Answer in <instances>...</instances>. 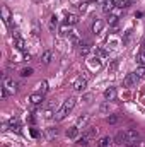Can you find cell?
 Masks as SVG:
<instances>
[{
	"mask_svg": "<svg viewBox=\"0 0 145 147\" xmlns=\"http://www.w3.org/2000/svg\"><path fill=\"white\" fill-rule=\"evenodd\" d=\"M9 128H12V130H15V132H19L21 130V123H19V118H15V116H12L10 120H9Z\"/></svg>",
	"mask_w": 145,
	"mask_h": 147,
	"instance_id": "7c38bea8",
	"label": "cell"
},
{
	"mask_svg": "<svg viewBox=\"0 0 145 147\" xmlns=\"http://www.w3.org/2000/svg\"><path fill=\"white\" fill-rule=\"evenodd\" d=\"M39 92H41V94H46V92H48V82H46V80H41V82H39Z\"/></svg>",
	"mask_w": 145,
	"mask_h": 147,
	"instance_id": "cb8c5ba5",
	"label": "cell"
},
{
	"mask_svg": "<svg viewBox=\"0 0 145 147\" xmlns=\"http://www.w3.org/2000/svg\"><path fill=\"white\" fill-rule=\"evenodd\" d=\"M109 103V101H108ZM108 103H104V105H103V106H101V113H108V110H109V105Z\"/></svg>",
	"mask_w": 145,
	"mask_h": 147,
	"instance_id": "836d02e7",
	"label": "cell"
},
{
	"mask_svg": "<svg viewBox=\"0 0 145 147\" xmlns=\"http://www.w3.org/2000/svg\"><path fill=\"white\" fill-rule=\"evenodd\" d=\"M103 29H104V22L101 19H96L94 24H92V33L94 34H99V33H103Z\"/></svg>",
	"mask_w": 145,
	"mask_h": 147,
	"instance_id": "9c48e42d",
	"label": "cell"
},
{
	"mask_svg": "<svg viewBox=\"0 0 145 147\" xmlns=\"http://www.w3.org/2000/svg\"><path fill=\"white\" fill-rule=\"evenodd\" d=\"M128 5H130V0H116V7H119V9H125Z\"/></svg>",
	"mask_w": 145,
	"mask_h": 147,
	"instance_id": "4316f807",
	"label": "cell"
},
{
	"mask_svg": "<svg viewBox=\"0 0 145 147\" xmlns=\"http://www.w3.org/2000/svg\"><path fill=\"white\" fill-rule=\"evenodd\" d=\"M106 121H108L109 125H114V123H118V121H119V116H118V115H111V116L106 118Z\"/></svg>",
	"mask_w": 145,
	"mask_h": 147,
	"instance_id": "d4e9b609",
	"label": "cell"
},
{
	"mask_svg": "<svg viewBox=\"0 0 145 147\" xmlns=\"http://www.w3.org/2000/svg\"><path fill=\"white\" fill-rule=\"evenodd\" d=\"M142 48H144V51H145V39H144V45H142Z\"/></svg>",
	"mask_w": 145,
	"mask_h": 147,
	"instance_id": "74e56055",
	"label": "cell"
},
{
	"mask_svg": "<svg viewBox=\"0 0 145 147\" xmlns=\"http://www.w3.org/2000/svg\"><path fill=\"white\" fill-rule=\"evenodd\" d=\"M125 135H126V144L137 142V140L140 139V135H138V132H137V130H126V132H125Z\"/></svg>",
	"mask_w": 145,
	"mask_h": 147,
	"instance_id": "5b68a950",
	"label": "cell"
},
{
	"mask_svg": "<svg viewBox=\"0 0 145 147\" xmlns=\"http://www.w3.org/2000/svg\"><path fill=\"white\" fill-rule=\"evenodd\" d=\"M114 144H118V146L126 144V135H125V132H118V134H116V137H114Z\"/></svg>",
	"mask_w": 145,
	"mask_h": 147,
	"instance_id": "9a60e30c",
	"label": "cell"
},
{
	"mask_svg": "<svg viewBox=\"0 0 145 147\" xmlns=\"http://www.w3.org/2000/svg\"><path fill=\"white\" fill-rule=\"evenodd\" d=\"M137 77L138 79H145V67H140V69H137Z\"/></svg>",
	"mask_w": 145,
	"mask_h": 147,
	"instance_id": "f1b7e54d",
	"label": "cell"
},
{
	"mask_svg": "<svg viewBox=\"0 0 145 147\" xmlns=\"http://www.w3.org/2000/svg\"><path fill=\"white\" fill-rule=\"evenodd\" d=\"M104 99H106V101H114V99H116V89H114V87H108V89L104 91Z\"/></svg>",
	"mask_w": 145,
	"mask_h": 147,
	"instance_id": "8fae6325",
	"label": "cell"
},
{
	"mask_svg": "<svg viewBox=\"0 0 145 147\" xmlns=\"http://www.w3.org/2000/svg\"><path fill=\"white\" fill-rule=\"evenodd\" d=\"M91 98H92L91 94H85V96H84V101H85V103H89V101H91Z\"/></svg>",
	"mask_w": 145,
	"mask_h": 147,
	"instance_id": "8d00e7d4",
	"label": "cell"
},
{
	"mask_svg": "<svg viewBox=\"0 0 145 147\" xmlns=\"http://www.w3.org/2000/svg\"><path fill=\"white\" fill-rule=\"evenodd\" d=\"M67 137H68V139H75V140H77V139L80 137V128H79L77 125H75V127H72V128H68V130H67Z\"/></svg>",
	"mask_w": 145,
	"mask_h": 147,
	"instance_id": "30bf717a",
	"label": "cell"
},
{
	"mask_svg": "<svg viewBox=\"0 0 145 147\" xmlns=\"http://www.w3.org/2000/svg\"><path fill=\"white\" fill-rule=\"evenodd\" d=\"M89 142H91V139H87V137H85V135H80V137H79V139H77V144H79V146H89Z\"/></svg>",
	"mask_w": 145,
	"mask_h": 147,
	"instance_id": "ffe728a7",
	"label": "cell"
},
{
	"mask_svg": "<svg viewBox=\"0 0 145 147\" xmlns=\"http://www.w3.org/2000/svg\"><path fill=\"white\" fill-rule=\"evenodd\" d=\"M89 51H91V45H89V43H80L79 53H80L82 57H85V55H89Z\"/></svg>",
	"mask_w": 145,
	"mask_h": 147,
	"instance_id": "2e32d148",
	"label": "cell"
},
{
	"mask_svg": "<svg viewBox=\"0 0 145 147\" xmlns=\"http://www.w3.org/2000/svg\"><path fill=\"white\" fill-rule=\"evenodd\" d=\"M3 89L9 92V94H14V92H17V82L15 80H12V79H9V75L5 74L3 75Z\"/></svg>",
	"mask_w": 145,
	"mask_h": 147,
	"instance_id": "7a4b0ae2",
	"label": "cell"
},
{
	"mask_svg": "<svg viewBox=\"0 0 145 147\" xmlns=\"http://www.w3.org/2000/svg\"><path fill=\"white\" fill-rule=\"evenodd\" d=\"M137 80H138V77H137V74H128L125 79H123V86L125 87H132V86H135L137 84Z\"/></svg>",
	"mask_w": 145,
	"mask_h": 147,
	"instance_id": "277c9868",
	"label": "cell"
},
{
	"mask_svg": "<svg viewBox=\"0 0 145 147\" xmlns=\"http://www.w3.org/2000/svg\"><path fill=\"white\" fill-rule=\"evenodd\" d=\"M79 10H80V12H85V10H87V2L80 3V5H79Z\"/></svg>",
	"mask_w": 145,
	"mask_h": 147,
	"instance_id": "d6a6232c",
	"label": "cell"
},
{
	"mask_svg": "<svg viewBox=\"0 0 145 147\" xmlns=\"http://www.w3.org/2000/svg\"><path fill=\"white\" fill-rule=\"evenodd\" d=\"M31 135H33V137H38V135H39V134H38V130H36V128H31Z\"/></svg>",
	"mask_w": 145,
	"mask_h": 147,
	"instance_id": "d590c367",
	"label": "cell"
},
{
	"mask_svg": "<svg viewBox=\"0 0 145 147\" xmlns=\"http://www.w3.org/2000/svg\"><path fill=\"white\" fill-rule=\"evenodd\" d=\"M73 106H75V98H68V99H65V101H63V105H62V108L56 111L55 118H56L58 121L65 120V118H67V115L73 110Z\"/></svg>",
	"mask_w": 145,
	"mask_h": 147,
	"instance_id": "6da1fadb",
	"label": "cell"
},
{
	"mask_svg": "<svg viewBox=\"0 0 145 147\" xmlns=\"http://www.w3.org/2000/svg\"><path fill=\"white\" fill-rule=\"evenodd\" d=\"M138 63H140L142 67H145V51H142V53L138 55Z\"/></svg>",
	"mask_w": 145,
	"mask_h": 147,
	"instance_id": "4dcf8cb0",
	"label": "cell"
},
{
	"mask_svg": "<svg viewBox=\"0 0 145 147\" xmlns=\"http://www.w3.org/2000/svg\"><path fill=\"white\" fill-rule=\"evenodd\" d=\"M56 26H58V19H56V16H51V19H50V31H55Z\"/></svg>",
	"mask_w": 145,
	"mask_h": 147,
	"instance_id": "603a6c76",
	"label": "cell"
},
{
	"mask_svg": "<svg viewBox=\"0 0 145 147\" xmlns=\"http://www.w3.org/2000/svg\"><path fill=\"white\" fill-rule=\"evenodd\" d=\"M56 134H58L56 128H48L46 130V139H53V137H56Z\"/></svg>",
	"mask_w": 145,
	"mask_h": 147,
	"instance_id": "484cf974",
	"label": "cell"
},
{
	"mask_svg": "<svg viewBox=\"0 0 145 147\" xmlns=\"http://www.w3.org/2000/svg\"><path fill=\"white\" fill-rule=\"evenodd\" d=\"M2 19H3V22L9 24V21H10V10H9V7H2Z\"/></svg>",
	"mask_w": 145,
	"mask_h": 147,
	"instance_id": "d6986e66",
	"label": "cell"
},
{
	"mask_svg": "<svg viewBox=\"0 0 145 147\" xmlns=\"http://www.w3.org/2000/svg\"><path fill=\"white\" fill-rule=\"evenodd\" d=\"M84 135H85L87 139H91V140H92V139H96V137L99 135V128H97V127H89V128L84 132Z\"/></svg>",
	"mask_w": 145,
	"mask_h": 147,
	"instance_id": "ba28073f",
	"label": "cell"
},
{
	"mask_svg": "<svg viewBox=\"0 0 145 147\" xmlns=\"http://www.w3.org/2000/svg\"><path fill=\"white\" fill-rule=\"evenodd\" d=\"M43 96H44V94H41L39 91H38V92H33V94L29 96V101H31V105H34V106L41 105V103H43Z\"/></svg>",
	"mask_w": 145,
	"mask_h": 147,
	"instance_id": "8992f818",
	"label": "cell"
},
{
	"mask_svg": "<svg viewBox=\"0 0 145 147\" xmlns=\"http://www.w3.org/2000/svg\"><path fill=\"white\" fill-rule=\"evenodd\" d=\"M34 74V70L31 69V67H24L22 70H21V77H31Z\"/></svg>",
	"mask_w": 145,
	"mask_h": 147,
	"instance_id": "44dd1931",
	"label": "cell"
},
{
	"mask_svg": "<svg viewBox=\"0 0 145 147\" xmlns=\"http://www.w3.org/2000/svg\"><path fill=\"white\" fill-rule=\"evenodd\" d=\"M87 121H89V115H82V116L77 118V127L79 128H84L87 125Z\"/></svg>",
	"mask_w": 145,
	"mask_h": 147,
	"instance_id": "e0dca14e",
	"label": "cell"
},
{
	"mask_svg": "<svg viewBox=\"0 0 145 147\" xmlns=\"http://www.w3.org/2000/svg\"><path fill=\"white\" fill-rule=\"evenodd\" d=\"M125 147H138V142H132V144H125Z\"/></svg>",
	"mask_w": 145,
	"mask_h": 147,
	"instance_id": "e575fe53",
	"label": "cell"
},
{
	"mask_svg": "<svg viewBox=\"0 0 145 147\" xmlns=\"http://www.w3.org/2000/svg\"><path fill=\"white\" fill-rule=\"evenodd\" d=\"M79 22V17L75 16V14H70V16H67V19H65V24L67 26H75Z\"/></svg>",
	"mask_w": 145,
	"mask_h": 147,
	"instance_id": "ac0fdd59",
	"label": "cell"
},
{
	"mask_svg": "<svg viewBox=\"0 0 145 147\" xmlns=\"http://www.w3.org/2000/svg\"><path fill=\"white\" fill-rule=\"evenodd\" d=\"M116 7V0H104L103 2V10L104 12H111Z\"/></svg>",
	"mask_w": 145,
	"mask_h": 147,
	"instance_id": "5bb4252c",
	"label": "cell"
},
{
	"mask_svg": "<svg viewBox=\"0 0 145 147\" xmlns=\"http://www.w3.org/2000/svg\"><path fill=\"white\" fill-rule=\"evenodd\" d=\"M15 46H17V50H19V51H26L24 39H21V38H17V39H15Z\"/></svg>",
	"mask_w": 145,
	"mask_h": 147,
	"instance_id": "7402d4cb",
	"label": "cell"
},
{
	"mask_svg": "<svg viewBox=\"0 0 145 147\" xmlns=\"http://www.w3.org/2000/svg\"><path fill=\"white\" fill-rule=\"evenodd\" d=\"M85 87H87V79L85 77H79L72 86V89L75 92H82V91H85Z\"/></svg>",
	"mask_w": 145,
	"mask_h": 147,
	"instance_id": "3957f363",
	"label": "cell"
},
{
	"mask_svg": "<svg viewBox=\"0 0 145 147\" xmlns=\"http://www.w3.org/2000/svg\"><path fill=\"white\" fill-rule=\"evenodd\" d=\"M114 144V139H111L109 135H106V137H101L99 140H97V147H111Z\"/></svg>",
	"mask_w": 145,
	"mask_h": 147,
	"instance_id": "52a82bcc",
	"label": "cell"
},
{
	"mask_svg": "<svg viewBox=\"0 0 145 147\" xmlns=\"http://www.w3.org/2000/svg\"><path fill=\"white\" fill-rule=\"evenodd\" d=\"M51 60H53V51H51V50H46V51L43 53V57H41V63L48 65Z\"/></svg>",
	"mask_w": 145,
	"mask_h": 147,
	"instance_id": "4fadbf2b",
	"label": "cell"
},
{
	"mask_svg": "<svg viewBox=\"0 0 145 147\" xmlns=\"http://www.w3.org/2000/svg\"><path fill=\"white\" fill-rule=\"evenodd\" d=\"M130 38H132V31H126V33H125V38H123V45H128Z\"/></svg>",
	"mask_w": 145,
	"mask_h": 147,
	"instance_id": "1f68e13d",
	"label": "cell"
},
{
	"mask_svg": "<svg viewBox=\"0 0 145 147\" xmlns=\"http://www.w3.org/2000/svg\"><path fill=\"white\" fill-rule=\"evenodd\" d=\"M68 38H70V39H72L73 43H75V45H77V43H79V34H77V33H75V31H70V33H68Z\"/></svg>",
	"mask_w": 145,
	"mask_h": 147,
	"instance_id": "83f0119b",
	"label": "cell"
},
{
	"mask_svg": "<svg viewBox=\"0 0 145 147\" xmlns=\"http://www.w3.org/2000/svg\"><path fill=\"white\" fill-rule=\"evenodd\" d=\"M96 55H97L99 58H104V57H108V51H106V50H96Z\"/></svg>",
	"mask_w": 145,
	"mask_h": 147,
	"instance_id": "f546056e",
	"label": "cell"
}]
</instances>
